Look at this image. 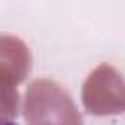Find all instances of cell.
I'll list each match as a JSON object with an SVG mask.
<instances>
[{
  "instance_id": "obj_1",
  "label": "cell",
  "mask_w": 125,
  "mask_h": 125,
  "mask_svg": "<svg viewBox=\"0 0 125 125\" xmlns=\"http://www.w3.org/2000/svg\"><path fill=\"white\" fill-rule=\"evenodd\" d=\"M29 66V53L25 43L16 37L0 35V82L20 84Z\"/></svg>"
},
{
  "instance_id": "obj_2",
  "label": "cell",
  "mask_w": 125,
  "mask_h": 125,
  "mask_svg": "<svg viewBox=\"0 0 125 125\" xmlns=\"http://www.w3.org/2000/svg\"><path fill=\"white\" fill-rule=\"evenodd\" d=\"M18 113V94L0 82V119H12Z\"/></svg>"
}]
</instances>
